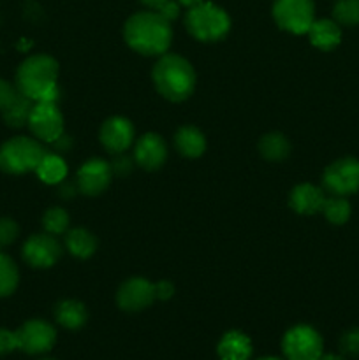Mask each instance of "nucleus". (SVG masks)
<instances>
[{
  "label": "nucleus",
  "mask_w": 359,
  "mask_h": 360,
  "mask_svg": "<svg viewBox=\"0 0 359 360\" xmlns=\"http://www.w3.org/2000/svg\"><path fill=\"white\" fill-rule=\"evenodd\" d=\"M123 37L134 51L144 56H160L171 46L172 28L160 13L144 11L127 20Z\"/></svg>",
  "instance_id": "1"
},
{
  "label": "nucleus",
  "mask_w": 359,
  "mask_h": 360,
  "mask_svg": "<svg viewBox=\"0 0 359 360\" xmlns=\"http://www.w3.org/2000/svg\"><path fill=\"white\" fill-rule=\"evenodd\" d=\"M151 77L158 94L171 102L185 101L196 88L194 67L180 55H162L155 63Z\"/></svg>",
  "instance_id": "2"
},
{
  "label": "nucleus",
  "mask_w": 359,
  "mask_h": 360,
  "mask_svg": "<svg viewBox=\"0 0 359 360\" xmlns=\"http://www.w3.org/2000/svg\"><path fill=\"white\" fill-rule=\"evenodd\" d=\"M58 63L48 55L28 56L16 72V88L32 101H41L49 90L56 86Z\"/></svg>",
  "instance_id": "3"
},
{
  "label": "nucleus",
  "mask_w": 359,
  "mask_h": 360,
  "mask_svg": "<svg viewBox=\"0 0 359 360\" xmlns=\"http://www.w3.org/2000/svg\"><path fill=\"white\" fill-rule=\"evenodd\" d=\"M185 27L194 39L201 42H217L227 35L231 20L227 13L211 2H201L190 7L185 16Z\"/></svg>",
  "instance_id": "4"
},
{
  "label": "nucleus",
  "mask_w": 359,
  "mask_h": 360,
  "mask_svg": "<svg viewBox=\"0 0 359 360\" xmlns=\"http://www.w3.org/2000/svg\"><path fill=\"white\" fill-rule=\"evenodd\" d=\"M46 150L39 141L30 137H13L0 148V169L9 174H25L35 171Z\"/></svg>",
  "instance_id": "5"
},
{
  "label": "nucleus",
  "mask_w": 359,
  "mask_h": 360,
  "mask_svg": "<svg viewBox=\"0 0 359 360\" xmlns=\"http://www.w3.org/2000/svg\"><path fill=\"white\" fill-rule=\"evenodd\" d=\"M322 348V338L310 326H294L282 340V352L287 360H319Z\"/></svg>",
  "instance_id": "6"
},
{
  "label": "nucleus",
  "mask_w": 359,
  "mask_h": 360,
  "mask_svg": "<svg viewBox=\"0 0 359 360\" xmlns=\"http://www.w3.org/2000/svg\"><path fill=\"white\" fill-rule=\"evenodd\" d=\"M313 0H275L273 18L277 25L291 34H306L313 23Z\"/></svg>",
  "instance_id": "7"
},
{
  "label": "nucleus",
  "mask_w": 359,
  "mask_h": 360,
  "mask_svg": "<svg viewBox=\"0 0 359 360\" xmlns=\"http://www.w3.org/2000/svg\"><path fill=\"white\" fill-rule=\"evenodd\" d=\"M322 186L326 192L336 197H347L359 192V160L340 158L327 165L322 174Z\"/></svg>",
  "instance_id": "8"
},
{
  "label": "nucleus",
  "mask_w": 359,
  "mask_h": 360,
  "mask_svg": "<svg viewBox=\"0 0 359 360\" xmlns=\"http://www.w3.org/2000/svg\"><path fill=\"white\" fill-rule=\"evenodd\" d=\"M28 127L39 141L53 143L63 134V116L56 102L37 101L28 118Z\"/></svg>",
  "instance_id": "9"
},
{
  "label": "nucleus",
  "mask_w": 359,
  "mask_h": 360,
  "mask_svg": "<svg viewBox=\"0 0 359 360\" xmlns=\"http://www.w3.org/2000/svg\"><path fill=\"white\" fill-rule=\"evenodd\" d=\"M18 350L28 355L46 354L56 341V330L44 320H28L16 330Z\"/></svg>",
  "instance_id": "10"
},
{
  "label": "nucleus",
  "mask_w": 359,
  "mask_h": 360,
  "mask_svg": "<svg viewBox=\"0 0 359 360\" xmlns=\"http://www.w3.org/2000/svg\"><path fill=\"white\" fill-rule=\"evenodd\" d=\"M23 260L35 269H48L62 257V246L51 234H34L25 241Z\"/></svg>",
  "instance_id": "11"
},
{
  "label": "nucleus",
  "mask_w": 359,
  "mask_h": 360,
  "mask_svg": "<svg viewBox=\"0 0 359 360\" xmlns=\"http://www.w3.org/2000/svg\"><path fill=\"white\" fill-rule=\"evenodd\" d=\"M155 299H157L155 283L144 278H130L116 292V304L120 309L129 313L148 308Z\"/></svg>",
  "instance_id": "12"
},
{
  "label": "nucleus",
  "mask_w": 359,
  "mask_h": 360,
  "mask_svg": "<svg viewBox=\"0 0 359 360\" xmlns=\"http://www.w3.org/2000/svg\"><path fill=\"white\" fill-rule=\"evenodd\" d=\"M111 165L102 158H90L80 167L76 176L80 193L88 197L101 195L111 183Z\"/></svg>",
  "instance_id": "13"
},
{
  "label": "nucleus",
  "mask_w": 359,
  "mask_h": 360,
  "mask_svg": "<svg viewBox=\"0 0 359 360\" xmlns=\"http://www.w3.org/2000/svg\"><path fill=\"white\" fill-rule=\"evenodd\" d=\"M101 143L109 153H125L134 143V125L123 116H113L101 127Z\"/></svg>",
  "instance_id": "14"
},
{
  "label": "nucleus",
  "mask_w": 359,
  "mask_h": 360,
  "mask_svg": "<svg viewBox=\"0 0 359 360\" xmlns=\"http://www.w3.org/2000/svg\"><path fill=\"white\" fill-rule=\"evenodd\" d=\"M168 158V148L158 134H144L134 148V160L146 171H157Z\"/></svg>",
  "instance_id": "15"
},
{
  "label": "nucleus",
  "mask_w": 359,
  "mask_h": 360,
  "mask_svg": "<svg viewBox=\"0 0 359 360\" xmlns=\"http://www.w3.org/2000/svg\"><path fill=\"white\" fill-rule=\"evenodd\" d=\"M324 200H326V195L322 188L310 183H301L292 188L289 195V206L298 214H315L322 211Z\"/></svg>",
  "instance_id": "16"
},
{
  "label": "nucleus",
  "mask_w": 359,
  "mask_h": 360,
  "mask_svg": "<svg viewBox=\"0 0 359 360\" xmlns=\"http://www.w3.org/2000/svg\"><path fill=\"white\" fill-rule=\"evenodd\" d=\"M217 354L220 360H250L252 357L250 338L239 330H229L218 341Z\"/></svg>",
  "instance_id": "17"
},
{
  "label": "nucleus",
  "mask_w": 359,
  "mask_h": 360,
  "mask_svg": "<svg viewBox=\"0 0 359 360\" xmlns=\"http://www.w3.org/2000/svg\"><path fill=\"white\" fill-rule=\"evenodd\" d=\"M306 34H308L310 42L322 51H331L341 41L340 27L336 25V21L331 20H313Z\"/></svg>",
  "instance_id": "18"
},
{
  "label": "nucleus",
  "mask_w": 359,
  "mask_h": 360,
  "mask_svg": "<svg viewBox=\"0 0 359 360\" xmlns=\"http://www.w3.org/2000/svg\"><path fill=\"white\" fill-rule=\"evenodd\" d=\"M53 315H55V320L60 326L69 330L81 329L88 320V313L84 304L80 301H74V299L60 301L55 306V309H53Z\"/></svg>",
  "instance_id": "19"
},
{
  "label": "nucleus",
  "mask_w": 359,
  "mask_h": 360,
  "mask_svg": "<svg viewBox=\"0 0 359 360\" xmlns=\"http://www.w3.org/2000/svg\"><path fill=\"white\" fill-rule=\"evenodd\" d=\"M175 146L183 157L197 158L206 150V139L196 127H182L175 136Z\"/></svg>",
  "instance_id": "20"
},
{
  "label": "nucleus",
  "mask_w": 359,
  "mask_h": 360,
  "mask_svg": "<svg viewBox=\"0 0 359 360\" xmlns=\"http://www.w3.org/2000/svg\"><path fill=\"white\" fill-rule=\"evenodd\" d=\"M65 246L76 259H90L97 250V239L87 229H73L65 236Z\"/></svg>",
  "instance_id": "21"
},
{
  "label": "nucleus",
  "mask_w": 359,
  "mask_h": 360,
  "mask_svg": "<svg viewBox=\"0 0 359 360\" xmlns=\"http://www.w3.org/2000/svg\"><path fill=\"white\" fill-rule=\"evenodd\" d=\"M34 104L35 101H32L30 97L23 95L21 91H18L16 97L13 98V102L2 111L4 122L9 127H13V129H21V127L28 125V118H30Z\"/></svg>",
  "instance_id": "22"
},
{
  "label": "nucleus",
  "mask_w": 359,
  "mask_h": 360,
  "mask_svg": "<svg viewBox=\"0 0 359 360\" xmlns=\"http://www.w3.org/2000/svg\"><path fill=\"white\" fill-rule=\"evenodd\" d=\"M35 172H37L39 179L42 183H46V185H60L67 176V164L60 155L48 153L46 151V155L39 162Z\"/></svg>",
  "instance_id": "23"
},
{
  "label": "nucleus",
  "mask_w": 359,
  "mask_h": 360,
  "mask_svg": "<svg viewBox=\"0 0 359 360\" xmlns=\"http://www.w3.org/2000/svg\"><path fill=\"white\" fill-rule=\"evenodd\" d=\"M259 153L270 162H282L291 153V143L284 134H266L259 141Z\"/></svg>",
  "instance_id": "24"
},
{
  "label": "nucleus",
  "mask_w": 359,
  "mask_h": 360,
  "mask_svg": "<svg viewBox=\"0 0 359 360\" xmlns=\"http://www.w3.org/2000/svg\"><path fill=\"white\" fill-rule=\"evenodd\" d=\"M20 281V274H18L16 264L13 259L4 253H0V297H7L13 294Z\"/></svg>",
  "instance_id": "25"
},
{
  "label": "nucleus",
  "mask_w": 359,
  "mask_h": 360,
  "mask_svg": "<svg viewBox=\"0 0 359 360\" xmlns=\"http://www.w3.org/2000/svg\"><path fill=\"white\" fill-rule=\"evenodd\" d=\"M324 217L327 218V221L333 225H344L345 221L351 217V204L347 202L345 197H329V199L324 200L322 206Z\"/></svg>",
  "instance_id": "26"
},
{
  "label": "nucleus",
  "mask_w": 359,
  "mask_h": 360,
  "mask_svg": "<svg viewBox=\"0 0 359 360\" xmlns=\"http://www.w3.org/2000/svg\"><path fill=\"white\" fill-rule=\"evenodd\" d=\"M42 227L51 236L67 234V229H69V213L65 210H62V207H51L42 217Z\"/></svg>",
  "instance_id": "27"
},
{
  "label": "nucleus",
  "mask_w": 359,
  "mask_h": 360,
  "mask_svg": "<svg viewBox=\"0 0 359 360\" xmlns=\"http://www.w3.org/2000/svg\"><path fill=\"white\" fill-rule=\"evenodd\" d=\"M333 16L336 23L345 27L359 25V0H336L333 7Z\"/></svg>",
  "instance_id": "28"
},
{
  "label": "nucleus",
  "mask_w": 359,
  "mask_h": 360,
  "mask_svg": "<svg viewBox=\"0 0 359 360\" xmlns=\"http://www.w3.org/2000/svg\"><path fill=\"white\" fill-rule=\"evenodd\" d=\"M340 350L348 357H359V327L348 329L340 338Z\"/></svg>",
  "instance_id": "29"
},
{
  "label": "nucleus",
  "mask_w": 359,
  "mask_h": 360,
  "mask_svg": "<svg viewBox=\"0 0 359 360\" xmlns=\"http://www.w3.org/2000/svg\"><path fill=\"white\" fill-rule=\"evenodd\" d=\"M20 234V227L11 218H0V248H6L11 243L16 241Z\"/></svg>",
  "instance_id": "30"
},
{
  "label": "nucleus",
  "mask_w": 359,
  "mask_h": 360,
  "mask_svg": "<svg viewBox=\"0 0 359 360\" xmlns=\"http://www.w3.org/2000/svg\"><path fill=\"white\" fill-rule=\"evenodd\" d=\"M109 165H111V171L118 176H127L134 167L132 158L127 157L125 153H116V158Z\"/></svg>",
  "instance_id": "31"
},
{
  "label": "nucleus",
  "mask_w": 359,
  "mask_h": 360,
  "mask_svg": "<svg viewBox=\"0 0 359 360\" xmlns=\"http://www.w3.org/2000/svg\"><path fill=\"white\" fill-rule=\"evenodd\" d=\"M13 350H18L16 333H11V330L7 329H0V357Z\"/></svg>",
  "instance_id": "32"
},
{
  "label": "nucleus",
  "mask_w": 359,
  "mask_h": 360,
  "mask_svg": "<svg viewBox=\"0 0 359 360\" xmlns=\"http://www.w3.org/2000/svg\"><path fill=\"white\" fill-rule=\"evenodd\" d=\"M18 88H14L13 84L7 83L6 79H0V111L7 108V105L13 102V98L16 97Z\"/></svg>",
  "instance_id": "33"
},
{
  "label": "nucleus",
  "mask_w": 359,
  "mask_h": 360,
  "mask_svg": "<svg viewBox=\"0 0 359 360\" xmlns=\"http://www.w3.org/2000/svg\"><path fill=\"white\" fill-rule=\"evenodd\" d=\"M157 13H160L162 16H164L168 21H172V20H176V18H178L180 7H178V4L172 2V0H168V2L162 4V6L158 7Z\"/></svg>",
  "instance_id": "34"
},
{
  "label": "nucleus",
  "mask_w": 359,
  "mask_h": 360,
  "mask_svg": "<svg viewBox=\"0 0 359 360\" xmlns=\"http://www.w3.org/2000/svg\"><path fill=\"white\" fill-rule=\"evenodd\" d=\"M155 292H157V299L165 301L175 294V287L169 281H158V283H155Z\"/></svg>",
  "instance_id": "35"
},
{
  "label": "nucleus",
  "mask_w": 359,
  "mask_h": 360,
  "mask_svg": "<svg viewBox=\"0 0 359 360\" xmlns=\"http://www.w3.org/2000/svg\"><path fill=\"white\" fill-rule=\"evenodd\" d=\"M76 193H80V188H77V183H60V197L62 199H70Z\"/></svg>",
  "instance_id": "36"
},
{
  "label": "nucleus",
  "mask_w": 359,
  "mask_h": 360,
  "mask_svg": "<svg viewBox=\"0 0 359 360\" xmlns=\"http://www.w3.org/2000/svg\"><path fill=\"white\" fill-rule=\"evenodd\" d=\"M53 146H55L58 151H69L70 146H73V139H70L69 136H65V134H62L58 139L53 141Z\"/></svg>",
  "instance_id": "37"
},
{
  "label": "nucleus",
  "mask_w": 359,
  "mask_h": 360,
  "mask_svg": "<svg viewBox=\"0 0 359 360\" xmlns=\"http://www.w3.org/2000/svg\"><path fill=\"white\" fill-rule=\"evenodd\" d=\"M165 2H168V0H141V4H144V6L150 7V9H155V11H157L158 7Z\"/></svg>",
  "instance_id": "38"
},
{
  "label": "nucleus",
  "mask_w": 359,
  "mask_h": 360,
  "mask_svg": "<svg viewBox=\"0 0 359 360\" xmlns=\"http://www.w3.org/2000/svg\"><path fill=\"white\" fill-rule=\"evenodd\" d=\"M180 4H182V6H185V7H194V6H197V4H201L203 2V0H178Z\"/></svg>",
  "instance_id": "39"
},
{
  "label": "nucleus",
  "mask_w": 359,
  "mask_h": 360,
  "mask_svg": "<svg viewBox=\"0 0 359 360\" xmlns=\"http://www.w3.org/2000/svg\"><path fill=\"white\" fill-rule=\"evenodd\" d=\"M319 360H345L344 357H340V355H334V354H327V355H322Z\"/></svg>",
  "instance_id": "40"
},
{
  "label": "nucleus",
  "mask_w": 359,
  "mask_h": 360,
  "mask_svg": "<svg viewBox=\"0 0 359 360\" xmlns=\"http://www.w3.org/2000/svg\"><path fill=\"white\" fill-rule=\"evenodd\" d=\"M259 360H282V359H275V357H266V359H259Z\"/></svg>",
  "instance_id": "41"
},
{
  "label": "nucleus",
  "mask_w": 359,
  "mask_h": 360,
  "mask_svg": "<svg viewBox=\"0 0 359 360\" xmlns=\"http://www.w3.org/2000/svg\"><path fill=\"white\" fill-rule=\"evenodd\" d=\"M42 360H55V359H42Z\"/></svg>",
  "instance_id": "42"
}]
</instances>
